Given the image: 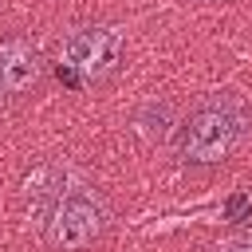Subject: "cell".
Segmentation results:
<instances>
[{
	"label": "cell",
	"instance_id": "obj_4",
	"mask_svg": "<svg viewBox=\"0 0 252 252\" xmlns=\"http://www.w3.org/2000/svg\"><path fill=\"white\" fill-rule=\"evenodd\" d=\"M39 79V51L28 39H4L0 43V102L24 94Z\"/></svg>",
	"mask_w": 252,
	"mask_h": 252
},
{
	"label": "cell",
	"instance_id": "obj_2",
	"mask_svg": "<svg viewBox=\"0 0 252 252\" xmlns=\"http://www.w3.org/2000/svg\"><path fill=\"white\" fill-rule=\"evenodd\" d=\"M240 138V110L232 98H209L189 114L185 138H181V158L193 165H217L228 158V150Z\"/></svg>",
	"mask_w": 252,
	"mask_h": 252
},
{
	"label": "cell",
	"instance_id": "obj_7",
	"mask_svg": "<svg viewBox=\"0 0 252 252\" xmlns=\"http://www.w3.org/2000/svg\"><path fill=\"white\" fill-rule=\"evenodd\" d=\"M217 252H252V232H244V236H232L228 244H220Z\"/></svg>",
	"mask_w": 252,
	"mask_h": 252
},
{
	"label": "cell",
	"instance_id": "obj_3",
	"mask_svg": "<svg viewBox=\"0 0 252 252\" xmlns=\"http://www.w3.org/2000/svg\"><path fill=\"white\" fill-rule=\"evenodd\" d=\"M102 228H106L102 197L87 185H75L55 201L47 217V244L59 252H79V248H91L102 236Z\"/></svg>",
	"mask_w": 252,
	"mask_h": 252
},
{
	"label": "cell",
	"instance_id": "obj_1",
	"mask_svg": "<svg viewBox=\"0 0 252 252\" xmlns=\"http://www.w3.org/2000/svg\"><path fill=\"white\" fill-rule=\"evenodd\" d=\"M118 55H122V35L118 28H102V24H91V28H75L67 39H63V51H59V83L79 91V87H91V83H102L114 75L118 67Z\"/></svg>",
	"mask_w": 252,
	"mask_h": 252
},
{
	"label": "cell",
	"instance_id": "obj_5",
	"mask_svg": "<svg viewBox=\"0 0 252 252\" xmlns=\"http://www.w3.org/2000/svg\"><path fill=\"white\" fill-rule=\"evenodd\" d=\"M138 126H142V134L146 138H169V130H173V102H146L142 106V114H138Z\"/></svg>",
	"mask_w": 252,
	"mask_h": 252
},
{
	"label": "cell",
	"instance_id": "obj_6",
	"mask_svg": "<svg viewBox=\"0 0 252 252\" xmlns=\"http://www.w3.org/2000/svg\"><path fill=\"white\" fill-rule=\"evenodd\" d=\"M248 213H252V197L248 193H232L224 201V220H248Z\"/></svg>",
	"mask_w": 252,
	"mask_h": 252
}]
</instances>
